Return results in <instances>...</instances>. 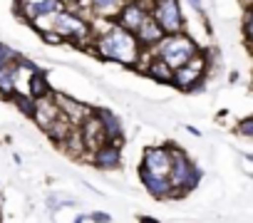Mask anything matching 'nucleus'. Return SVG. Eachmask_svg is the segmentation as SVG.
<instances>
[{
  "instance_id": "nucleus-19",
  "label": "nucleus",
  "mask_w": 253,
  "mask_h": 223,
  "mask_svg": "<svg viewBox=\"0 0 253 223\" xmlns=\"http://www.w3.org/2000/svg\"><path fill=\"white\" fill-rule=\"evenodd\" d=\"M147 74L154 79V82H162V84H171V70L154 55H149V65H147Z\"/></svg>"
},
{
  "instance_id": "nucleus-15",
  "label": "nucleus",
  "mask_w": 253,
  "mask_h": 223,
  "mask_svg": "<svg viewBox=\"0 0 253 223\" xmlns=\"http://www.w3.org/2000/svg\"><path fill=\"white\" fill-rule=\"evenodd\" d=\"M94 114H97V119H99V124H102V129H104L109 144L122 147V124H119V119H117L114 112H112V109H97Z\"/></svg>"
},
{
  "instance_id": "nucleus-14",
  "label": "nucleus",
  "mask_w": 253,
  "mask_h": 223,
  "mask_svg": "<svg viewBox=\"0 0 253 223\" xmlns=\"http://www.w3.org/2000/svg\"><path fill=\"white\" fill-rule=\"evenodd\" d=\"M87 159H89V164H94L97 169L109 171V169H117V166H119V161H122V149H119L117 144H104V147L94 149Z\"/></svg>"
},
{
  "instance_id": "nucleus-24",
  "label": "nucleus",
  "mask_w": 253,
  "mask_h": 223,
  "mask_svg": "<svg viewBox=\"0 0 253 223\" xmlns=\"http://www.w3.org/2000/svg\"><path fill=\"white\" fill-rule=\"evenodd\" d=\"M89 218H92L94 223H109V216H107V213H92Z\"/></svg>"
},
{
  "instance_id": "nucleus-26",
  "label": "nucleus",
  "mask_w": 253,
  "mask_h": 223,
  "mask_svg": "<svg viewBox=\"0 0 253 223\" xmlns=\"http://www.w3.org/2000/svg\"><path fill=\"white\" fill-rule=\"evenodd\" d=\"M139 223H159V221H157V218H142Z\"/></svg>"
},
{
  "instance_id": "nucleus-16",
  "label": "nucleus",
  "mask_w": 253,
  "mask_h": 223,
  "mask_svg": "<svg viewBox=\"0 0 253 223\" xmlns=\"http://www.w3.org/2000/svg\"><path fill=\"white\" fill-rule=\"evenodd\" d=\"M18 82H20V72H18V60L10 65L0 67V94L10 97L18 92Z\"/></svg>"
},
{
  "instance_id": "nucleus-22",
  "label": "nucleus",
  "mask_w": 253,
  "mask_h": 223,
  "mask_svg": "<svg viewBox=\"0 0 253 223\" xmlns=\"http://www.w3.org/2000/svg\"><path fill=\"white\" fill-rule=\"evenodd\" d=\"M243 37H246V45H251V8L243 10Z\"/></svg>"
},
{
  "instance_id": "nucleus-6",
  "label": "nucleus",
  "mask_w": 253,
  "mask_h": 223,
  "mask_svg": "<svg viewBox=\"0 0 253 223\" xmlns=\"http://www.w3.org/2000/svg\"><path fill=\"white\" fill-rule=\"evenodd\" d=\"M209 72V62H206V55L204 52H196L189 62H184L179 70H174L171 74V84L179 87V89H199L201 79L206 77Z\"/></svg>"
},
{
  "instance_id": "nucleus-8",
  "label": "nucleus",
  "mask_w": 253,
  "mask_h": 223,
  "mask_svg": "<svg viewBox=\"0 0 253 223\" xmlns=\"http://www.w3.org/2000/svg\"><path fill=\"white\" fill-rule=\"evenodd\" d=\"M52 102H55V107L60 109V114H62V119L70 124V127H80L87 117H92V107H87L84 102H77V99H72V97H67V94H57V92H52Z\"/></svg>"
},
{
  "instance_id": "nucleus-10",
  "label": "nucleus",
  "mask_w": 253,
  "mask_h": 223,
  "mask_svg": "<svg viewBox=\"0 0 253 223\" xmlns=\"http://www.w3.org/2000/svg\"><path fill=\"white\" fill-rule=\"evenodd\" d=\"M139 171L157 176V179H167L169 176V147H149L144 149Z\"/></svg>"
},
{
  "instance_id": "nucleus-20",
  "label": "nucleus",
  "mask_w": 253,
  "mask_h": 223,
  "mask_svg": "<svg viewBox=\"0 0 253 223\" xmlns=\"http://www.w3.org/2000/svg\"><path fill=\"white\" fill-rule=\"evenodd\" d=\"M8 99H10L13 107H18V109L23 112L25 117H33V112H35V99H30L25 92H15V94H10Z\"/></svg>"
},
{
  "instance_id": "nucleus-12",
  "label": "nucleus",
  "mask_w": 253,
  "mask_h": 223,
  "mask_svg": "<svg viewBox=\"0 0 253 223\" xmlns=\"http://www.w3.org/2000/svg\"><path fill=\"white\" fill-rule=\"evenodd\" d=\"M33 119H35V124H38L42 132H47L50 127H55V124L62 119V114H60V109L55 107L52 97H47V99H38V102H35Z\"/></svg>"
},
{
  "instance_id": "nucleus-17",
  "label": "nucleus",
  "mask_w": 253,
  "mask_h": 223,
  "mask_svg": "<svg viewBox=\"0 0 253 223\" xmlns=\"http://www.w3.org/2000/svg\"><path fill=\"white\" fill-rule=\"evenodd\" d=\"M30 99H47V97H52V87H50V82H47V77H45V72L42 70H38L35 74H30L28 77V92H25Z\"/></svg>"
},
{
  "instance_id": "nucleus-11",
  "label": "nucleus",
  "mask_w": 253,
  "mask_h": 223,
  "mask_svg": "<svg viewBox=\"0 0 253 223\" xmlns=\"http://www.w3.org/2000/svg\"><path fill=\"white\" fill-rule=\"evenodd\" d=\"M77 132H80V139H82L84 151H94V149L109 144V139H107V134H104V129H102V124H99V119H97L94 112H92V117H87V119L77 127Z\"/></svg>"
},
{
  "instance_id": "nucleus-27",
  "label": "nucleus",
  "mask_w": 253,
  "mask_h": 223,
  "mask_svg": "<svg viewBox=\"0 0 253 223\" xmlns=\"http://www.w3.org/2000/svg\"><path fill=\"white\" fill-rule=\"evenodd\" d=\"M241 3H243V10H246V8H251V3H253V0H241Z\"/></svg>"
},
{
  "instance_id": "nucleus-18",
  "label": "nucleus",
  "mask_w": 253,
  "mask_h": 223,
  "mask_svg": "<svg viewBox=\"0 0 253 223\" xmlns=\"http://www.w3.org/2000/svg\"><path fill=\"white\" fill-rule=\"evenodd\" d=\"M139 181H142V186H144L154 198H159V201L171 198V188H169V181H167V179H157V176H149V174L139 171Z\"/></svg>"
},
{
  "instance_id": "nucleus-23",
  "label": "nucleus",
  "mask_w": 253,
  "mask_h": 223,
  "mask_svg": "<svg viewBox=\"0 0 253 223\" xmlns=\"http://www.w3.org/2000/svg\"><path fill=\"white\" fill-rule=\"evenodd\" d=\"M238 132H241L243 137H251V134H253V119H251V117L241 119V122H238Z\"/></svg>"
},
{
  "instance_id": "nucleus-1",
  "label": "nucleus",
  "mask_w": 253,
  "mask_h": 223,
  "mask_svg": "<svg viewBox=\"0 0 253 223\" xmlns=\"http://www.w3.org/2000/svg\"><path fill=\"white\" fill-rule=\"evenodd\" d=\"M94 50H97L99 57L119 62L124 67H137L139 65V55H142V47L137 45L134 35L124 33L122 28H117L114 20L107 23V28L102 33H97Z\"/></svg>"
},
{
  "instance_id": "nucleus-25",
  "label": "nucleus",
  "mask_w": 253,
  "mask_h": 223,
  "mask_svg": "<svg viewBox=\"0 0 253 223\" xmlns=\"http://www.w3.org/2000/svg\"><path fill=\"white\" fill-rule=\"evenodd\" d=\"M189 3H191V5H194V8L201 13V0H189Z\"/></svg>"
},
{
  "instance_id": "nucleus-9",
  "label": "nucleus",
  "mask_w": 253,
  "mask_h": 223,
  "mask_svg": "<svg viewBox=\"0 0 253 223\" xmlns=\"http://www.w3.org/2000/svg\"><path fill=\"white\" fill-rule=\"evenodd\" d=\"M15 5H18V15L30 25H35L42 18H52L55 13L62 10L60 0H18Z\"/></svg>"
},
{
  "instance_id": "nucleus-5",
  "label": "nucleus",
  "mask_w": 253,
  "mask_h": 223,
  "mask_svg": "<svg viewBox=\"0 0 253 223\" xmlns=\"http://www.w3.org/2000/svg\"><path fill=\"white\" fill-rule=\"evenodd\" d=\"M149 15L162 28L164 35H179V33H184V13H181L179 0H154Z\"/></svg>"
},
{
  "instance_id": "nucleus-7",
  "label": "nucleus",
  "mask_w": 253,
  "mask_h": 223,
  "mask_svg": "<svg viewBox=\"0 0 253 223\" xmlns=\"http://www.w3.org/2000/svg\"><path fill=\"white\" fill-rule=\"evenodd\" d=\"M152 10V0H124V5L119 8V13L114 15V25L122 28L124 33L134 35V30L144 23V18Z\"/></svg>"
},
{
  "instance_id": "nucleus-2",
  "label": "nucleus",
  "mask_w": 253,
  "mask_h": 223,
  "mask_svg": "<svg viewBox=\"0 0 253 223\" xmlns=\"http://www.w3.org/2000/svg\"><path fill=\"white\" fill-rule=\"evenodd\" d=\"M167 181H169V188H171V198L189 196L201 181L199 166L179 147H169V176H167Z\"/></svg>"
},
{
  "instance_id": "nucleus-29",
  "label": "nucleus",
  "mask_w": 253,
  "mask_h": 223,
  "mask_svg": "<svg viewBox=\"0 0 253 223\" xmlns=\"http://www.w3.org/2000/svg\"><path fill=\"white\" fill-rule=\"evenodd\" d=\"M152 3H154V0H152Z\"/></svg>"
},
{
  "instance_id": "nucleus-3",
  "label": "nucleus",
  "mask_w": 253,
  "mask_h": 223,
  "mask_svg": "<svg viewBox=\"0 0 253 223\" xmlns=\"http://www.w3.org/2000/svg\"><path fill=\"white\" fill-rule=\"evenodd\" d=\"M196 52H201L196 47V42L186 35V33H179V35H164V40L157 45V55L171 72L179 70L184 62H189Z\"/></svg>"
},
{
  "instance_id": "nucleus-4",
  "label": "nucleus",
  "mask_w": 253,
  "mask_h": 223,
  "mask_svg": "<svg viewBox=\"0 0 253 223\" xmlns=\"http://www.w3.org/2000/svg\"><path fill=\"white\" fill-rule=\"evenodd\" d=\"M47 20H50L47 33H55L60 40H67V42H75V45H87L92 40V35H94L92 25L84 23L82 18H77L70 10H60V13H55Z\"/></svg>"
},
{
  "instance_id": "nucleus-28",
  "label": "nucleus",
  "mask_w": 253,
  "mask_h": 223,
  "mask_svg": "<svg viewBox=\"0 0 253 223\" xmlns=\"http://www.w3.org/2000/svg\"><path fill=\"white\" fill-rule=\"evenodd\" d=\"M65 3H77V0H60V5H65Z\"/></svg>"
},
{
  "instance_id": "nucleus-21",
  "label": "nucleus",
  "mask_w": 253,
  "mask_h": 223,
  "mask_svg": "<svg viewBox=\"0 0 253 223\" xmlns=\"http://www.w3.org/2000/svg\"><path fill=\"white\" fill-rule=\"evenodd\" d=\"M20 55L13 50V47H8L5 42H0V67H3V65H10V62H15Z\"/></svg>"
},
{
  "instance_id": "nucleus-13",
  "label": "nucleus",
  "mask_w": 253,
  "mask_h": 223,
  "mask_svg": "<svg viewBox=\"0 0 253 223\" xmlns=\"http://www.w3.org/2000/svg\"><path fill=\"white\" fill-rule=\"evenodd\" d=\"M134 40H137V45H139L142 52H144V50H154V47L164 40V33H162V28L152 20V15H147L144 23L134 30Z\"/></svg>"
}]
</instances>
